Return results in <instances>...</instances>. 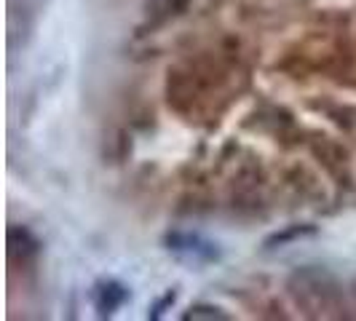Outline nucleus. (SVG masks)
<instances>
[{
  "instance_id": "f257e3e1",
  "label": "nucleus",
  "mask_w": 356,
  "mask_h": 321,
  "mask_svg": "<svg viewBox=\"0 0 356 321\" xmlns=\"http://www.w3.org/2000/svg\"><path fill=\"white\" fill-rule=\"evenodd\" d=\"M126 300V289L118 284H105L99 289V311L102 313H110L113 308L118 303H124Z\"/></svg>"
},
{
  "instance_id": "f03ea898",
  "label": "nucleus",
  "mask_w": 356,
  "mask_h": 321,
  "mask_svg": "<svg viewBox=\"0 0 356 321\" xmlns=\"http://www.w3.org/2000/svg\"><path fill=\"white\" fill-rule=\"evenodd\" d=\"M198 316H207V319H222V313L217 308H193L188 313V319H198Z\"/></svg>"
}]
</instances>
